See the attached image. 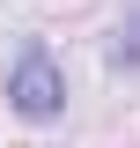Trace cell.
Returning <instances> with one entry per match:
<instances>
[{"instance_id": "1", "label": "cell", "mask_w": 140, "mask_h": 148, "mask_svg": "<svg viewBox=\"0 0 140 148\" xmlns=\"http://www.w3.org/2000/svg\"><path fill=\"white\" fill-rule=\"evenodd\" d=\"M7 111L30 119V126H52L59 111H67V74H59L52 45L30 37V45L15 52V67H7Z\"/></svg>"}]
</instances>
